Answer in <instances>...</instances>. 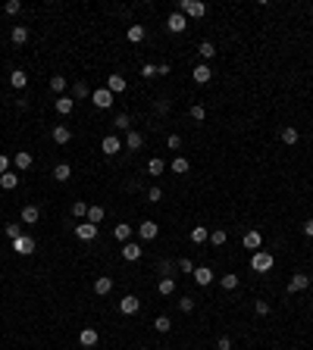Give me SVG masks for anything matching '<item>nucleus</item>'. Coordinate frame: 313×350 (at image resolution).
I'll return each instance as SVG.
<instances>
[{
    "label": "nucleus",
    "instance_id": "nucleus-53",
    "mask_svg": "<svg viewBox=\"0 0 313 350\" xmlns=\"http://www.w3.org/2000/svg\"><path fill=\"white\" fill-rule=\"evenodd\" d=\"M141 75H144V78H154V75H156V69H154L151 63H144V66H141Z\"/></svg>",
    "mask_w": 313,
    "mask_h": 350
},
{
    "label": "nucleus",
    "instance_id": "nucleus-21",
    "mask_svg": "<svg viewBox=\"0 0 313 350\" xmlns=\"http://www.w3.org/2000/svg\"><path fill=\"white\" fill-rule=\"evenodd\" d=\"M173 291H176V278H173V275H166V278H160V281H156V294L169 297Z\"/></svg>",
    "mask_w": 313,
    "mask_h": 350
},
{
    "label": "nucleus",
    "instance_id": "nucleus-14",
    "mask_svg": "<svg viewBox=\"0 0 313 350\" xmlns=\"http://www.w3.org/2000/svg\"><path fill=\"white\" fill-rule=\"evenodd\" d=\"M310 285V275H304V272H294L292 275V281H288V291H304V288H307Z\"/></svg>",
    "mask_w": 313,
    "mask_h": 350
},
{
    "label": "nucleus",
    "instance_id": "nucleus-32",
    "mask_svg": "<svg viewBox=\"0 0 313 350\" xmlns=\"http://www.w3.org/2000/svg\"><path fill=\"white\" fill-rule=\"evenodd\" d=\"M103 216H107V213H103V206H88V222H91V225H100Z\"/></svg>",
    "mask_w": 313,
    "mask_h": 350
},
{
    "label": "nucleus",
    "instance_id": "nucleus-16",
    "mask_svg": "<svg viewBox=\"0 0 313 350\" xmlns=\"http://www.w3.org/2000/svg\"><path fill=\"white\" fill-rule=\"evenodd\" d=\"M110 291H113V278L110 275H100L98 281H94V294H100V297H107Z\"/></svg>",
    "mask_w": 313,
    "mask_h": 350
},
{
    "label": "nucleus",
    "instance_id": "nucleus-58",
    "mask_svg": "<svg viewBox=\"0 0 313 350\" xmlns=\"http://www.w3.org/2000/svg\"><path fill=\"white\" fill-rule=\"evenodd\" d=\"M141 350H147V347H141Z\"/></svg>",
    "mask_w": 313,
    "mask_h": 350
},
{
    "label": "nucleus",
    "instance_id": "nucleus-57",
    "mask_svg": "<svg viewBox=\"0 0 313 350\" xmlns=\"http://www.w3.org/2000/svg\"><path fill=\"white\" fill-rule=\"evenodd\" d=\"M156 75H169V63H160V66H156Z\"/></svg>",
    "mask_w": 313,
    "mask_h": 350
},
{
    "label": "nucleus",
    "instance_id": "nucleus-6",
    "mask_svg": "<svg viewBox=\"0 0 313 350\" xmlns=\"http://www.w3.org/2000/svg\"><path fill=\"white\" fill-rule=\"evenodd\" d=\"M166 28H169L173 35H182L185 28H188V19H185L182 13H169V19H166Z\"/></svg>",
    "mask_w": 313,
    "mask_h": 350
},
{
    "label": "nucleus",
    "instance_id": "nucleus-27",
    "mask_svg": "<svg viewBox=\"0 0 313 350\" xmlns=\"http://www.w3.org/2000/svg\"><path fill=\"white\" fill-rule=\"evenodd\" d=\"M0 188H3V191H13V188H19V175H13V172H3V175H0Z\"/></svg>",
    "mask_w": 313,
    "mask_h": 350
},
{
    "label": "nucleus",
    "instance_id": "nucleus-26",
    "mask_svg": "<svg viewBox=\"0 0 313 350\" xmlns=\"http://www.w3.org/2000/svg\"><path fill=\"white\" fill-rule=\"evenodd\" d=\"M10 85L16 88V91H22V88L28 85V75H25V72H22V69H16V72H10Z\"/></svg>",
    "mask_w": 313,
    "mask_h": 350
},
{
    "label": "nucleus",
    "instance_id": "nucleus-47",
    "mask_svg": "<svg viewBox=\"0 0 313 350\" xmlns=\"http://www.w3.org/2000/svg\"><path fill=\"white\" fill-rule=\"evenodd\" d=\"M254 313H257V316H270V303H266V300H257V303H254Z\"/></svg>",
    "mask_w": 313,
    "mask_h": 350
},
{
    "label": "nucleus",
    "instance_id": "nucleus-25",
    "mask_svg": "<svg viewBox=\"0 0 313 350\" xmlns=\"http://www.w3.org/2000/svg\"><path fill=\"white\" fill-rule=\"evenodd\" d=\"M69 88V81H66L63 75H50V91L57 94V97H63V91Z\"/></svg>",
    "mask_w": 313,
    "mask_h": 350
},
{
    "label": "nucleus",
    "instance_id": "nucleus-52",
    "mask_svg": "<svg viewBox=\"0 0 313 350\" xmlns=\"http://www.w3.org/2000/svg\"><path fill=\"white\" fill-rule=\"evenodd\" d=\"M147 200H151V203H156V200H163V191H160V188H151V191H147Z\"/></svg>",
    "mask_w": 313,
    "mask_h": 350
},
{
    "label": "nucleus",
    "instance_id": "nucleus-45",
    "mask_svg": "<svg viewBox=\"0 0 313 350\" xmlns=\"http://www.w3.org/2000/svg\"><path fill=\"white\" fill-rule=\"evenodd\" d=\"M3 10H6V16H16V13L22 10V3H19V0H6V6H3Z\"/></svg>",
    "mask_w": 313,
    "mask_h": 350
},
{
    "label": "nucleus",
    "instance_id": "nucleus-7",
    "mask_svg": "<svg viewBox=\"0 0 313 350\" xmlns=\"http://www.w3.org/2000/svg\"><path fill=\"white\" fill-rule=\"evenodd\" d=\"M119 147H122V141H119L116 135H103V141H100V150L107 153V156H116V153H119Z\"/></svg>",
    "mask_w": 313,
    "mask_h": 350
},
{
    "label": "nucleus",
    "instance_id": "nucleus-34",
    "mask_svg": "<svg viewBox=\"0 0 313 350\" xmlns=\"http://www.w3.org/2000/svg\"><path fill=\"white\" fill-rule=\"evenodd\" d=\"M25 41H28V28L25 25H16V28H13V44H19V47H22Z\"/></svg>",
    "mask_w": 313,
    "mask_h": 350
},
{
    "label": "nucleus",
    "instance_id": "nucleus-46",
    "mask_svg": "<svg viewBox=\"0 0 313 350\" xmlns=\"http://www.w3.org/2000/svg\"><path fill=\"white\" fill-rule=\"evenodd\" d=\"M178 310H182V313H191V310H195V297H182V300H178Z\"/></svg>",
    "mask_w": 313,
    "mask_h": 350
},
{
    "label": "nucleus",
    "instance_id": "nucleus-15",
    "mask_svg": "<svg viewBox=\"0 0 313 350\" xmlns=\"http://www.w3.org/2000/svg\"><path fill=\"white\" fill-rule=\"evenodd\" d=\"M125 147H129L132 153L141 150V147H144V135H141V131H132V129H129V135H125Z\"/></svg>",
    "mask_w": 313,
    "mask_h": 350
},
{
    "label": "nucleus",
    "instance_id": "nucleus-19",
    "mask_svg": "<svg viewBox=\"0 0 313 350\" xmlns=\"http://www.w3.org/2000/svg\"><path fill=\"white\" fill-rule=\"evenodd\" d=\"M125 38H129L132 44H141V41H144V38H147V32H144V25H129V28H125Z\"/></svg>",
    "mask_w": 313,
    "mask_h": 350
},
{
    "label": "nucleus",
    "instance_id": "nucleus-4",
    "mask_svg": "<svg viewBox=\"0 0 313 350\" xmlns=\"http://www.w3.org/2000/svg\"><path fill=\"white\" fill-rule=\"evenodd\" d=\"M10 244H13V250H16V253H22V257L35 253V238L32 235H22V238H16V241H10Z\"/></svg>",
    "mask_w": 313,
    "mask_h": 350
},
{
    "label": "nucleus",
    "instance_id": "nucleus-22",
    "mask_svg": "<svg viewBox=\"0 0 313 350\" xmlns=\"http://www.w3.org/2000/svg\"><path fill=\"white\" fill-rule=\"evenodd\" d=\"M50 135H54L57 144H69V141H72V131L66 129V125H54V131H50Z\"/></svg>",
    "mask_w": 313,
    "mask_h": 350
},
{
    "label": "nucleus",
    "instance_id": "nucleus-38",
    "mask_svg": "<svg viewBox=\"0 0 313 350\" xmlns=\"http://www.w3.org/2000/svg\"><path fill=\"white\" fill-rule=\"evenodd\" d=\"M219 285L226 288V291H235V288H238V275H232V272H229V275H222V278H219Z\"/></svg>",
    "mask_w": 313,
    "mask_h": 350
},
{
    "label": "nucleus",
    "instance_id": "nucleus-9",
    "mask_svg": "<svg viewBox=\"0 0 313 350\" xmlns=\"http://www.w3.org/2000/svg\"><path fill=\"white\" fill-rule=\"evenodd\" d=\"M76 238H78V241H94V238H98V225L81 222V225H76Z\"/></svg>",
    "mask_w": 313,
    "mask_h": 350
},
{
    "label": "nucleus",
    "instance_id": "nucleus-10",
    "mask_svg": "<svg viewBox=\"0 0 313 350\" xmlns=\"http://www.w3.org/2000/svg\"><path fill=\"white\" fill-rule=\"evenodd\" d=\"M98 341H100L98 329H81V332H78V344H81V347H98Z\"/></svg>",
    "mask_w": 313,
    "mask_h": 350
},
{
    "label": "nucleus",
    "instance_id": "nucleus-55",
    "mask_svg": "<svg viewBox=\"0 0 313 350\" xmlns=\"http://www.w3.org/2000/svg\"><path fill=\"white\" fill-rule=\"evenodd\" d=\"M160 272H163V278H166V275L173 272V263H169V259H163V263H160Z\"/></svg>",
    "mask_w": 313,
    "mask_h": 350
},
{
    "label": "nucleus",
    "instance_id": "nucleus-35",
    "mask_svg": "<svg viewBox=\"0 0 313 350\" xmlns=\"http://www.w3.org/2000/svg\"><path fill=\"white\" fill-rule=\"evenodd\" d=\"M163 169H166V163H163L160 156H154V160H147V172H151V175H160Z\"/></svg>",
    "mask_w": 313,
    "mask_h": 350
},
{
    "label": "nucleus",
    "instance_id": "nucleus-17",
    "mask_svg": "<svg viewBox=\"0 0 313 350\" xmlns=\"http://www.w3.org/2000/svg\"><path fill=\"white\" fill-rule=\"evenodd\" d=\"M72 110H76V100H72L69 94H63V97H57V113H59V116H69Z\"/></svg>",
    "mask_w": 313,
    "mask_h": 350
},
{
    "label": "nucleus",
    "instance_id": "nucleus-42",
    "mask_svg": "<svg viewBox=\"0 0 313 350\" xmlns=\"http://www.w3.org/2000/svg\"><path fill=\"white\" fill-rule=\"evenodd\" d=\"M113 125H116V129H132V116L129 113H119Z\"/></svg>",
    "mask_w": 313,
    "mask_h": 350
},
{
    "label": "nucleus",
    "instance_id": "nucleus-2",
    "mask_svg": "<svg viewBox=\"0 0 313 350\" xmlns=\"http://www.w3.org/2000/svg\"><path fill=\"white\" fill-rule=\"evenodd\" d=\"M273 253L270 250H254V257H251V269L254 272H270L273 269Z\"/></svg>",
    "mask_w": 313,
    "mask_h": 350
},
{
    "label": "nucleus",
    "instance_id": "nucleus-8",
    "mask_svg": "<svg viewBox=\"0 0 313 350\" xmlns=\"http://www.w3.org/2000/svg\"><path fill=\"white\" fill-rule=\"evenodd\" d=\"M22 225H35V222H38L41 219V210H38V206H35V203H25V206H22Z\"/></svg>",
    "mask_w": 313,
    "mask_h": 350
},
{
    "label": "nucleus",
    "instance_id": "nucleus-48",
    "mask_svg": "<svg viewBox=\"0 0 313 350\" xmlns=\"http://www.w3.org/2000/svg\"><path fill=\"white\" fill-rule=\"evenodd\" d=\"M154 110H156V116H166V113H169V100H156Z\"/></svg>",
    "mask_w": 313,
    "mask_h": 350
},
{
    "label": "nucleus",
    "instance_id": "nucleus-40",
    "mask_svg": "<svg viewBox=\"0 0 313 350\" xmlns=\"http://www.w3.org/2000/svg\"><path fill=\"white\" fill-rule=\"evenodd\" d=\"M154 329H156V332H160V334H166L169 329H173V322H169V319H166V316H156V322H154Z\"/></svg>",
    "mask_w": 313,
    "mask_h": 350
},
{
    "label": "nucleus",
    "instance_id": "nucleus-18",
    "mask_svg": "<svg viewBox=\"0 0 313 350\" xmlns=\"http://www.w3.org/2000/svg\"><path fill=\"white\" fill-rule=\"evenodd\" d=\"M191 75H195L197 85H207V81L213 78V72H210V66H207V63H200V66H195V72H191Z\"/></svg>",
    "mask_w": 313,
    "mask_h": 350
},
{
    "label": "nucleus",
    "instance_id": "nucleus-24",
    "mask_svg": "<svg viewBox=\"0 0 313 350\" xmlns=\"http://www.w3.org/2000/svg\"><path fill=\"white\" fill-rule=\"evenodd\" d=\"M107 91H110V94H122V91H125V78H122V75H110V78H107Z\"/></svg>",
    "mask_w": 313,
    "mask_h": 350
},
{
    "label": "nucleus",
    "instance_id": "nucleus-20",
    "mask_svg": "<svg viewBox=\"0 0 313 350\" xmlns=\"http://www.w3.org/2000/svg\"><path fill=\"white\" fill-rule=\"evenodd\" d=\"M241 244H244L248 250H260V244H263V235H260V232H248V235L241 238Z\"/></svg>",
    "mask_w": 313,
    "mask_h": 350
},
{
    "label": "nucleus",
    "instance_id": "nucleus-11",
    "mask_svg": "<svg viewBox=\"0 0 313 350\" xmlns=\"http://www.w3.org/2000/svg\"><path fill=\"white\" fill-rule=\"evenodd\" d=\"M156 232H160V225H156L154 219H144V222L138 225V235L144 238V241H154V238H156Z\"/></svg>",
    "mask_w": 313,
    "mask_h": 350
},
{
    "label": "nucleus",
    "instance_id": "nucleus-39",
    "mask_svg": "<svg viewBox=\"0 0 313 350\" xmlns=\"http://www.w3.org/2000/svg\"><path fill=\"white\" fill-rule=\"evenodd\" d=\"M113 235L119 238V241H129V238H132V225H125V222H122V225L113 228Z\"/></svg>",
    "mask_w": 313,
    "mask_h": 350
},
{
    "label": "nucleus",
    "instance_id": "nucleus-23",
    "mask_svg": "<svg viewBox=\"0 0 313 350\" xmlns=\"http://www.w3.org/2000/svg\"><path fill=\"white\" fill-rule=\"evenodd\" d=\"M13 163H16L19 172H25V169H32V153H28V150H19L16 156H13Z\"/></svg>",
    "mask_w": 313,
    "mask_h": 350
},
{
    "label": "nucleus",
    "instance_id": "nucleus-1",
    "mask_svg": "<svg viewBox=\"0 0 313 350\" xmlns=\"http://www.w3.org/2000/svg\"><path fill=\"white\" fill-rule=\"evenodd\" d=\"M176 13L191 16V19H200V16H207V3H200V0H178Z\"/></svg>",
    "mask_w": 313,
    "mask_h": 350
},
{
    "label": "nucleus",
    "instance_id": "nucleus-13",
    "mask_svg": "<svg viewBox=\"0 0 313 350\" xmlns=\"http://www.w3.org/2000/svg\"><path fill=\"white\" fill-rule=\"evenodd\" d=\"M141 244H135V241H125L122 244V259H129V263H135V259H141Z\"/></svg>",
    "mask_w": 313,
    "mask_h": 350
},
{
    "label": "nucleus",
    "instance_id": "nucleus-36",
    "mask_svg": "<svg viewBox=\"0 0 313 350\" xmlns=\"http://www.w3.org/2000/svg\"><path fill=\"white\" fill-rule=\"evenodd\" d=\"M226 228H216V232H210V244H213V247H222V244H226Z\"/></svg>",
    "mask_w": 313,
    "mask_h": 350
},
{
    "label": "nucleus",
    "instance_id": "nucleus-3",
    "mask_svg": "<svg viewBox=\"0 0 313 350\" xmlns=\"http://www.w3.org/2000/svg\"><path fill=\"white\" fill-rule=\"evenodd\" d=\"M113 97H116V94H110L107 88H98V91L91 94V103L98 110H110V107H113Z\"/></svg>",
    "mask_w": 313,
    "mask_h": 350
},
{
    "label": "nucleus",
    "instance_id": "nucleus-43",
    "mask_svg": "<svg viewBox=\"0 0 313 350\" xmlns=\"http://www.w3.org/2000/svg\"><path fill=\"white\" fill-rule=\"evenodd\" d=\"M191 119H195V122H204V119H207V110L200 107V103H195V107H191Z\"/></svg>",
    "mask_w": 313,
    "mask_h": 350
},
{
    "label": "nucleus",
    "instance_id": "nucleus-44",
    "mask_svg": "<svg viewBox=\"0 0 313 350\" xmlns=\"http://www.w3.org/2000/svg\"><path fill=\"white\" fill-rule=\"evenodd\" d=\"M178 269H182L185 275H195V263H191L188 257H182V259H178Z\"/></svg>",
    "mask_w": 313,
    "mask_h": 350
},
{
    "label": "nucleus",
    "instance_id": "nucleus-31",
    "mask_svg": "<svg viewBox=\"0 0 313 350\" xmlns=\"http://www.w3.org/2000/svg\"><path fill=\"white\" fill-rule=\"evenodd\" d=\"M188 169H191V163L185 160V156H176V160H173V172L176 175H188Z\"/></svg>",
    "mask_w": 313,
    "mask_h": 350
},
{
    "label": "nucleus",
    "instance_id": "nucleus-49",
    "mask_svg": "<svg viewBox=\"0 0 313 350\" xmlns=\"http://www.w3.org/2000/svg\"><path fill=\"white\" fill-rule=\"evenodd\" d=\"M216 350H232V338H229V334H222V338L216 341Z\"/></svg>",
    "mask_w": 313,
    "mask_h": 350
},
{
    "label": "nucleus",
    "instance_id": "nucleus-29",
    "mask_svg": "<svg viewBox=\"0 0 313 350\" xmlns=\"http://www.w3.org/2000/svg\"><path fill=\"white\" fill-rule=\"evenodd\" d=\"M85 97H91L88 85H85V81H76V85H72V100H85Z\"/></svg>",
    "mask_w": 313,
    "mask_h": 350
},
{
    "label": "nucleus",
    "instance_id": "nucleus-5",
    "mask_svg": "<svg viewBox=\"0 0 313 350\" xmlns=\"http://www.w3.org/2000/svg\"><path fill=\"white\" fill-rule=\"evenodd\" d=\"M138 310H141V300L135 294H125L122 300H119V313H125V316H135Z\"/></svg>",
    "mask_w": 313,
    "mask_h": 350
},
{
    "label": "nucleus",
    "instance_id": "nucleus-51",
    "mask_svg": "<svg viewBox=\"0 0 313 350\" xmlns=\"http://www.w3.org/2000/svg\"><path fill=\"white\" fill-rule=\"evenodd\" d=\"M6 238H10V241H16V238H22V228H19V225H6Z\"/></svg>",
    "mask_w": 313,
    "mask_h": 350
},
{
    "label": "nucleus",
    "instance_id": "nucleus-50",
    "mask_svg": "<svg viewBox=\"0 0 313 350\" xmlns=\"http://www.w3.org/2000/svg\"><path fill=\"white\" fill-rule=\"evenodd\" d=\"M166 147H169V150H178V147H182V138H178V135H169V138H166Z\"/></svg>",
    "mask_w": 313,
    "mask_h": 350
},
{
    "label": "nucleus",
    "instance_id": "nucleus-12",
    "mask_svg": "<svg viewBox=\"0 0 313 350\" xmlns=\"http://www.w3.org/2000/svg\"><path fill=\"white\" fill-rule=\"evenodd\" d=\"M213 278H216V272L210 269V266H200V269H195V281L200 288H207V285H213Z\"/></svg>",
    "mask_w": 313,
    "mask_h": 350
},
{
    "label": "nucleus",
    "instance_id": "nucleus-41",
    "mask_svg": "<svg viewBox=\"0 0 313 350\" xmlns=\"http://www.w3.org/2000/svg\"><path fill=\"white\" fill-rule=\"evenodd\" d=\"M72 216H78V219H85V216H88V203H85V200H76V203H72Z\"/></svg>",
    "mask_w": 313,
    "mask_h": 350
},
{
    "label": "nucleus",
    "instance_id": "nucleus-54",
    "mask_svg": "<svg viewBox=\"0 0 313 350\" xmlns=\"http://www.w3.org/2000/svg\"><path fill=\"white\" fill-rule=\"evenodd\" d=\"M3 172H10V156L0 153V175H3Z\"/></svg>",
    "mask_w": 313,
    "mask_h": 350
},
{
    "label": "nucleus",
    "instance_id": "nucleus-56",
    "mask_svg": "<svg viewBox=\"0 0 313 350\" xmlns=\"http://www.w3.org/2000/svg\"><path fill=\"white\" fill-rule=\"evenodd\" d=\"M304 235H307V238H313V219H307V222H304Z\"/></svg>",
    "mask_w": 313,
    "mask_h": 350
},
{
    "label": "nucleus",
    "instance_id": "nucleus-37",
    "mask_svg": "<svg viewBox=\"0 0 313 350\" xmlns=\"http://www.w3.org/2000/svg\"><path fill=\"white\" fill-rule=\"evenodd\" d=\"M207 238H210V235H207L204 225H195V228H191V241H195V244H204Z\"/></svg>",
    "mask_w": 313,
    "mask_h": 350
},
{
    "label": "nucleus",
    "instance_id": "nucleus-30",
    "mask_svg": "<svg viewBox=\"0 0 313 350\" xmlns=\"http://www.w3.org/2000/svg\"><path fill=\"white\" fill-rule=\"evenodd\" d=\"M282 144H288V147L297 144V129L294 125H285V129H282Z\"/></svg>",
    "mask_w": 313,
    "mask_h": 350
},
{
    "label": "nucleus",
    "instance_id": "nucleus-33",
    "mask_svg": "<svg viewBox=\"0 0 313 350\" xmlns=\"http://www.w3.org/2000/svg\"><path fill=\"white\" fill-rule=\"evenodd\" d=\"M197 54L204 56V63H207V59H213V56H216V47H213L210 41H200V44H197Z\"/></svg>",
    "mask_w": 313,
    "mask_h": 350
},
{
    "label": "nucleus",
    "instance_id": "nucleus-28",
    "mask_svg": "<svg viewBox=\"0 0 313 350\" xmlns=\"http://www.w3.org/2000/svg\"><path fill=\"white\" fill-rule=\"evenodd\" d=\"M54 178H57V182H69V178H72V166H69V163H59V166L54 169Z\"/></svg>",
    "mask_w": 313,
    "mask_h": 350
}]
</instances>
